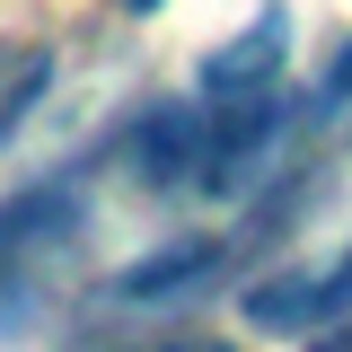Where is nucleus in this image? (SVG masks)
Instances as JSON below:
<instances>
[{
  "mask_svg": "<svg viewBox=\"0 0 352 352\" xmlns=\"http://www.w3.org/2000/svg\"><path fill=\"white\" fill-rule=\"evenodd\" d=\"M88 194L71 176H36L18 194H0V335H36V317L53 308L62 273L80 256Z\"/></svg>",
  "mask_w": 352,
  "mask_h": 352,
  "instance_id": "obj_1",
  "label": "nucleus"
},
{
  "mask_svg": "<svg viewBox=\"0 0 352 352\" xmlns=\"http://www.w3.org/2000/svg\"><path fill=\"white\" fill-rule=\"evenodd\" d=\"M220 264H229V238H168L159 256H132L115 264L97 291L115 308H168V300H194V291H212Z\"/></svg>",
  "mask_w": 352,
  "mask_h": 352,
  "instance_id": "obj_3",
  "label": "nucleus"
},
{
  "mask_svg": "<svg viewBox=\"0 0 352 352\" xmlns=\"http://www.w3.org/2000/svg\"><path fill=\"white\" fill-rule=\"evenodd\" d=\"M132 9H159V0H132Z\"/></svg>",
  "mask_w": 352,
  "mask_h": 352,
  "instance_id": "obj_9",
  "label": "nucleus"
},
{
  "mask_svg": "<svg viewBox=\"0 0 352 352\" xmlns=\"http://www.w3.org/2000/svg\"><path fill=\"white\" fill-rule=\"evenodd\" d=\"M159 352H229V344H159Z\"/></svg>",
  "mask_w": 352,
  "mask_h": 352,
  "instance_id": "obj_8",
  "label": "nucleus"
},
{
  "mask_svg": "<svg viewBox=\"0 0 352 352\" xmlns=\"http://www.w3.org/2000/svg\"><path fill=\"white\" fill-rule=\"evenodd\" d=\"M326 97H352V44L335 53V71H326Z\"/></svg>",
  "mask_w": 352,
  "mask_h": 352,
  "instance_id": "obj_6",
  "label": "nucleus"
},
{
  "mask_svg": "<svg viewBox=\"0 0 352 352\" xmlns=\"http://www.w3.org/2000/svg\"><path fill=\"white\" fill-rule=\"evenodd\" d=\"M308 124L300 97H238V106H203V168H194V194H247L273 159H282V141Z\"/></svg>",
  "mask_w": 352,
  "mask_h": 352,
  "instance_id": "obj_2",
  "label": "nucleus"
},
{
  "mask_svg": "<svg viewBox=\"0 0 352 352\" xmlns=\"http://www.w3.org/2000/svg\"><path fill=\"white\" fill-rule=\"evenodd\" d=\"M194 168H203V106H176V97L150 106L132 124V176L176 194V185H194Z\"/></svg>",
  "mask_w": 352,
  "mask_h": 352,
  "instance_id": "obj_5",
  "label": "nucleus"
},
{
  "mask_svg": "<svg viewBox=\"0 0 352 352\" xmlns=\"http://www.w3.org/2000/svg\"><path fill=\"white\" fill-rule=\"evenodd\" d=\"M282 62H291V9L264 0L220 53H203V97H220V106H238V97H273Z\"/></svg>",
  "mask_w": 352,
  "mask_h": 352,
  "instance_id": "obj_4",
  "label": "nucleus"
},
{
  "mask_svg": "<svg viewBox=\"0 0 352 352\" xmlns=\"http://www.w3.org/2000/svg\"><path fill=\"white\" fill-rule=\"evenodd\" d=\"M308 352H352V317H344V326H326V335H308Z\"/></svg>",
  "mask_w": 352,
  "mask_h": 352,
  "instance_id": "obj_7",
  "label": "nucleus"
}]
</instances>
